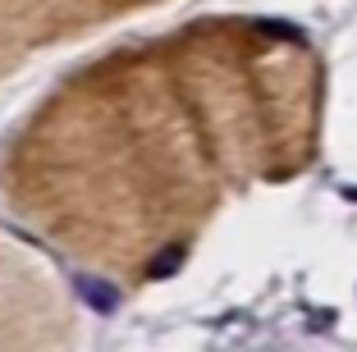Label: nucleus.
<instances>
[{
    "instance_id": "3",
    "label": "nucleus",
    "mask_w": 357,
    "mask_h": 352,
    "mask_svg": "<svg viewBox=\"0 0 357 352\" xmlns=\"http://www.w3.org/2000/svg\"><path fill=\"white\" fill-rule=\"evenodd\" d=\"M348 197H357V188H348Z\"/></svg>"
},
{
    "instance_id": "1",
    "label": "nucleus",
    "mask_w": 357,
    "mask_h": 352,
    "mask_svg": "<svg viewBox=\"0 0 357 352\" xmlns=\"http://www.w3.org/2000/svg\"><path fill=\"white\" fill-rule=\"evenodd\" d=\"M74 289H78V298H83L92 311H101V316L119 311V293L110 289V284H101L96 275H78V280H74Z\"/></svg>"
},
{
    "instance_id": "2",
    "label": "nucleus",
    "mask_w": 357,
    "mask_h": 352,
    "mask_svg": "<svg viewBox=\"0 0 357 352\" xmlns=\"http://www.w3.org/2000/svg\"><path fill=\"white\" fill-rule=\"evenodd\" d=\"M178 266H183V247H178V243H169V247L147 266V280H169V275H178Z\"/></svg>"
}]
</instances>
